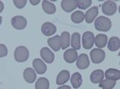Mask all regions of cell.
<instances>
[{"mask_svg": "<svg viewBox=\"0 0 120 89\" xmlns=\"http://www.w3.org/2000/svg\"><path fill=\"white\" fill-rule=\"evenodd\" d=\"M116 85V81L115 80H102L101 82L99 83L98 86L99 88H101L102 89H113Z\"/></svg>", "mask_w": 120, "mask_h": 89, "instance_id": "26", "label": "cell"}, {"mask_svg": "<svg viewBox=\"0 0 120 89\" xmlns=\"http://www.w3.org/2000/svg\"><path fill=\"white\" fill-rule=\"evenodd\" d=\"M8 53V50L5 44H0V57H4Z\"/></svg>", "mask_w": 120, "mask_h": 89, "instance_id": "30", "label": "cell"}, {"mask_svg": "<svg viewBox=\"0 0 120 89\" xmlns=\"http://www.w3.org/2000/svg\"><path fill=\"white\" fill-rule=\"evenodd\" d=\"M2 19H3V18H2V17L0 16V25L2 24Z\"/></svg>", "mask_w": 120, "mask_h": 89, "instance_id": "34", "label": "cell"}, {"mask_svg": "<svg viewBox=\"0 0 120 89\" xmlns=\"http://www.w3.org/2000/svg\"><path fill=\"white\" fill-rule=\"evenodd\" d=\"M47 43L50 47L55 52H58L61 49V47H60V36L59 35H56L49 38L47 40Z\"/></svg>", "mask_w": 120, "mask_h": 89, "instance_id": "19", "label": "cell"}, {"mask_svg": "<svg viewBox=\"0 0 120 89\" xmlns=\"http://www.w3.org/2000/svg\"><path fill=\"white\" fill-rule=\"evenodd\" d=\"M98 14V8L97 7H91L90 10H88L86 11V13L85 14V19L86 22L87 23H92L95 20L96 17H97Z\"/></svg>", "mask_w": 120, "mask_h": 89, "instance_id": "14", "label": "cell"}, {"mask_svg": "<svg viewBox=\"0 0 120 89\" xmlns=\"http://www.w3.org/2000/svg\"><path fill=\"white\" fill-rule=\"evenodd\" d=\"M50 83L49 80L45 77H40L36 81L35 89H49Z\"/></svg>", "mask_w": 120, "mask_h": 89, "instance_id": "24", "label": "cell"}, {"mask_svg": "<svg viewBox=\"0 0 120 89\" xmlns=\"http://www.w3.org/2000/svg\"><path fill=\"white\" fill-rule=\"evenodd\" d=\"M63 58H64L65 61L69 64L74 63L78 58V53L77 51L74 49H69L67 51L64 52L63 54Z\"/></svg>", "mask_w": 120, "mask_h": 89, "instance_id": "10", "label": "cell"}, {"mask_svg": "<svg viewBox=\"0 0 120 89\" xmlns=\"http://www.w3.org/2000/svg\"><path fill=\"white\" fill-rule=\"evenodd\" d=\"M94 43L96 46L100 48H104L107 44V36L106 34H99L94 38Z\"/></svg>", "mask_w": 120, "mask_h": 89, "instance_id": "21", "label": "cell"}, {"mask_svg": "<svg viewBox=\"0 0 120 89\" xmlns=\"http://www.w3.org/2000/svg\"><path fill=\"white\" fill-rule=\"evenodd\" d=\"M62 9L66 12H71L77 7V1L75 0H63L61 3Z\"/></svg>", "mask_w": 120, "mask_h": 89, "instance_id": "13", "label": "cell"}, {"mask_svg": "<svg viewBox=\"0 0 120 89\" xmlns=\"http://www.w3.org/2000/svg\"><path fill=\"white\" fill-rule=\"evenodd\" d=\"M90 59L94 64H100L105 59V52L100 49H94L90 52Z\"/></svg>", "mask_w": 120, "mask_h": 89, "instance_id": "5", "label": "cell"}, {"mask_svg": "<svg viewBox=\"0 0 120 89\" xmlns=\"http://www.w3.org/2000/svg\"><path fill=\"white\" fill-rule=\"evenodd\" d=\"M15 59L17 62L22 63L27 61L29 58V51L25 46H19L15 50Z\"/></svg>", "mask_w": 120, "mask_h": 89, "instance_id": "2", "label": "cell"}, {"mask_svg": "<svg viewBox=\"0 0 120 89\" xmlns=\"http://www.w3.org/2000/svg\"><path fill=\"white\" fill-rule=\"evenodd\" d=\"M56 26L54 24H52L51 22H46L45 23H43L42 26L41 30L42 33L44 34L45 36H51L53 34H55L56 33Z\"/></svg>", "mask_w": 120, "mask_h": 89, "instance_id": "9", "label": "cell"}, {"mask_svg": "<svg viewBox=\"0 0 120 89\" xmlns=\"http://www.w3.org/2000/svg\"><path fill=\"white\" fill-rule=\"evenodd\" d=\"M3 9H4V5H3V3L2 1H0V13L3 10Z\"/></svg>", "mask_w": 120, "mask_h": 89, "instance_id": "33", "label": "cell"}, {"mask_svg": "<svg viewBox=\"0 0 120 89\" xmlns=\"http://www.w3.org/2000/svg\"><path fill=\"white\" fill-rule=\"evenodd\" d=\"M82 46L84 49H91L94 43V35L92 32L86 31L82 34Z\"/></svg>", "mask_w": 120, "mask_h": 89, "instance_id": "3", "label": "cell"}, {"mask_svg": "<svg viewBox=\"0 0 120 89\" xmlns=\"http://www.w3.org/2000/svg\"><path fill=\"white\" fill-rule=\"evenodd\" d=\"M42 10H44V12L46 14H53L56 11V7L55 4H53V3L49 1H46V0L42 1Z\"/></svg>", "mask_w": 120, "mask_h": 89, "instance_id": "22", "label": "cell"}, {"mask_svg": "<svg viewBox=\"0 0 120 89\" xmlns=\"http://www.w3.org/2000/svg\"><path fill=\"white\" fill-rule=\"evenodd\" d=\"M13 3H14L15 6L17 7V8L22 9L25 7V6H26L27 2H26V0H14Z\"/></svg>", "mask_w": 120, "mask_h": 89, "instance_id": "29", "label": "cell"}, {"mask_svg": "<svg viewBox=\"0 0 120 89\" xmlns=\"http://www.w3.org/2000/svg\"><path fill=\"white\" fill-rule=\"evenodd\" d=\"M77 68L79 69H86L90 65V60L86 54L82 53L81 55H79L78 58H77Z\"/></svg>", "mask_w": 120, "mask_h": 89, "instance_id": "8", "label": "cell"}, {"mask_svg": "<svg viewBox=\"0 0 120 89\" xmlns=\"http://www.w3.org/2000/svg\"><path fill=\"white\" fill-rule=\"evenodd\" d=\"M71 36L68 32H63L60 36V47L63 49H66L70 46Z\"/></svg>", "mask_w": 120, "mask_h": 89, "instance_id": "20", "label": "cell"}, {"mask_svg": "<svg viewBox=\"0 0 120 89\" xmlns=\"http://www.w3.org/2000/svg\"><path fill=\"white\" fill-rule=\"evenodd\" d=\"M107 47L108 49L112 52H115L117 50H119L120 48L119 38H117V37H111L109 39V41H108Z\"/></svg>", "mask_w": 120, "mask_h": 89, "instance_id": "17", "label": "cell"}, {"mask_svg": "<svg viewBox=\"0 0 120 89\" xmlns=\"http://www.w3.org/2000/svg\"><path fill=\"white\" fill-rule=\"evenodd\" d=\"M71 82L74 88H79L82 84V78L79 72H75L71 76Z\"/></svg>", "mask_w": 120, "mask_h": 89, "instance_id": "23", "label": "cell"}, {"mask_svg": "<svg viewBox=\"0 0 120 89\" xmlns=\"http://www.w3.org/2000/svg\"><path fill=\"white\" fill-rule=\"evenodd\" d=\"M71 46L75 50H79L80 49V34L79 33H74L71 35Z\"/></svg>", "mask_w": 120, "mask_h": 89, "instance_id": "25", "label": "cell"}, {"mask_svg": "<svg viewBox=\"0 0 120 89\" xmlns=\"http://www.w3.org/2000/svg\"><path fill=\"white\" fill-rule=\"evenodd\" d=\"M33 67L38 74H44L46 71V65L41 59L36 58L33 61Z\"/></svg>", "mask_w": 120, "mask_h": 89, "instance_id": "11", "label": "cell"}, {"mask_svg": "<svg viewBox=\"0 0 120 89\" xmlns=\"http://www.w3.org/2000/svg\"><path fill=\"white\" fill-rule=\"evenodd\" d=\"M23 77L26 82L28 84H32L36 80V73L31 68H26L23 72Z\"/></svg>", "mask_w": 120, "mask_h": 89, "instance_id": "12", "label": "cell"}, {"mask_svg": "<svg viewBox=\"0 0 120 89\" xmlns=\"http://www.w3.org/2000/svg\"><path fill=\"white\" fill-rule=\"evenodd\" d=\"M40 56L45 62L51 64L55 60V54L47 47H44L40 50Z\"/></svg>", "mask_w": 120, "mask_h": 89, "instance_id": "7", "label": "cell"}, {"mask_svg": "<svg viewBox=\"0 0 120 89\" xmlns=\"http://www.w3.org/2000/svg\"><path fill=\"white\" fill-rule=\"evenodd\" d=\"M90 81L93 84H99L104 79V72L101 69H97L90 74Z\"/></svg>", "mask_w": 120, "mask_h": 89, "instance_id": "15", "label": "cell"}, {"mask_svg": "<svg viewBox=\"0 0 120 89\" xmlns=\"http://www.w3.org/2000/svg\"><path fill=\"white\" fill-rule=\"evenodd\" d=\"M70 80V72L67 70H63L58 74L56 79V84L59 85H63L66 84Z\"/></svg>", "mask_w": 120, "mask_h": 89, "instance_id": "16", "label": "cell"}, {"mask_svg": "<svg viewBox=\"0 0 120 89\" xmlns=\"http://www.w3.org/2000/svg\"><path fill=\"white\" fill-rule=\"evenodd\" d=\"M27 22L22 16H15L11 19V25L16 30H23L26 28Z\"/></svg>", "mask_w": 120, "mask_h": 89, "instance_id": "6", "label": "cell"}, {"mask_svg": "<svg viewBox=\"0 0 120 89\" xmlns=\"http://www.w3.org/2000/svg\"><path fill=\"white\" fill-rule=\"evenodd\" d=\"M85 18V14L83 12L80 10L75 11L74 13L71 14V20L74 23H81L84 20Z\"/></svg>", "mask_w": 120, "mask_h": 89, "instance_id": "27", "label": "cell"}, {"mask_svg": "<svg viewBox=\"0 0 120 89\" xmlns=\"http://www.w3.org/2000/svg\"><path fill=\"white\" fill-rule=\"evenodd\" d=\"M104 76L108 80H118L120 79V71L115 68H109L106 71Z\"/></svg>", "mask_w": 120, "mask_h": 89, "instance_id": "18", "label": "cell"}, {"mask_svg": "<svg viewBox=\"0 0 120 89\" xmlns=\"http://www.w3.org/2000/svg\"><path fill=\"white\" fill-rule=\"evenodd\" d=\"M30 3H31L32 5L35 6V5H38V3H40V0H30Z\"/></svg>", "mask_w": 120, "mask_h": 89, "instance_id": "31", "label": "cell"}, {"mask_svg": "<svg viewBox=\"0 0 120 89\" xmlns=\"http://www.w3.org/2000/svg\"><path fill=\"white\" fill-rule=\"evenodd\" d=\"M92 2L90 0H80V1H77V7L81 10H86L87 9L90 5H91Z\"/></svg>", "mask_w": 120, "mask_h": 89, "instance_id": "28", "label": "cell"}, {"mask_svg": "<svg viewBox=\"0 0 120 89\" xmlns=\"http://www.w3.org/2000/svg\"><path fill=\"white\" fill-rule=\"evenodd\" d=\"M94 27L98 31L107 32L111 28V22L106 17L100 16L94 20Z\"/></svg>", "mask_w": 120, "mask_h": 89, "instance_id": "1", "label": "cell"}, {"mask_svg": "<svg viewBox=\"0 0 120 89\" xmlns=\"http://www.w3.org/2000/svg\"><path fill=\"white\" fill-rule=\"evenodd\" d=\"M102 11L103 14L108 16L115 14L117 11V5L114 1H106L102 7Z\"/></svg>", "mask_w": 120, "mask_h": 89, "instance_id": "4", "label": "cell"}, {"mask_svg": "<svg viewBox=\"0 0 120 89\" xmlns=\"http://www.w3.org/2000/svg\"><path fill=\"white\" fill-rule=\"evenodd\" d=\"M58 89H71V87L68 86V85H63V86L58 88Z\"/></svg>", "mask_w": 120, "mask_h": 89, "instance_id": "32", "label": "cell"}]
</instances>
